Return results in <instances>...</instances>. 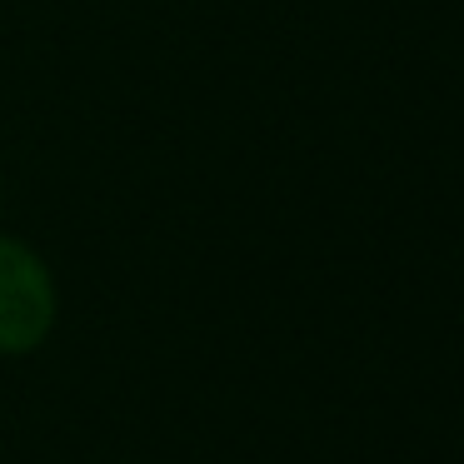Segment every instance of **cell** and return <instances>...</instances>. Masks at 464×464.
<instances>
[{
  "mask_svg": "<svg viewBox=\"0 0 464 464\" xmlns=\"http://www.w3.org/2000/svg\"><path fill=\"white\" fill-rule=\"evenodd\" d=\"M55 324V285L41 255L0 235V354H25Z\"/></svg>",
  "mask_w": 464,
  "mask_h": 464,
  "instance_id": "obj_1",
  "label": "cell"
}]
</instances>
